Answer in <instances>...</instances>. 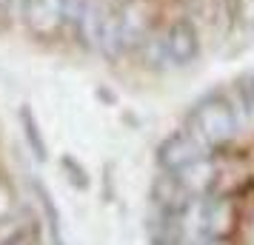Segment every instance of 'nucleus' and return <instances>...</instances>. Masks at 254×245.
Returning <instances> with one entry per match:
<instances>
[{
  "label": "nucleus",
  "mask_w": 254,
  "mask_h": 245,
  "mask_svg": "<svg viewBox=\"0 0 254 245\" xmlns=\"http://www.w3.org/2000/svg\"><path fill=\"white\" fill-rule=\"evenodd\" d=\"M172 177L180 183V188H183L189 197H206V191L211 188V183H214V163L206 157H200V160H194V163L183 165V168H177V171H172Z\"/></svg>",
  "instance_id": "nucleus-5"
},
{
  "label": "nucleus",
  "mask_w": 254,
  "mask_h": 245,
  "mask_svg": "<svg viewBox=\"0 0 254 245\" xmlns=\"http://www.w3.org/2000/svg\"><path fill=\"white\" fill-rule=\"evenodd\" d=\"M243 111H246V117L254 123V83L243 92Z\"/></svg>",
  "instance_id": "nucleus-8"
},
{
  "label": "nucleus",
  "mask_w": 254,
  "mask_h": 245,
  "mask_svg": "<svg viewBox=\"0 0 254 245\" xmlns=\"http://www.w3.org/2000/svg\"><path fill=\"white\" fill-rule=\"evenodd\" d=\"M237 123H240V117L234 111V105L220 100V97H211V100H203L191 111L186 131L200 146L214 148V146H223L226 140H231L237 134Z\"/></svg>",
  "instance_id": "nucleus-1"
},
{
  "label": "nucleus",
  "mask_w": 254,
  "mask_h": 245,
  "mask_svg": "<svg viewBox=\"0 0 254 245\" xmlns=\"http://www.w3.org/2000/svg\"><path fill=\"white\" fill-rule=\"evenodd\" d=\"M160 49H163V63L186 66L197 57V32L191 29V23L180 20L160 37Z\"/></svg>",
  "instance_id": "nucleus-3"
},
{
  "label": "nucleus",
  "mask_w": 254,
  "mask_h": 245,
  "mask_svg": "<svg viewBox=\"0 0 254 245\" xmlns=\"http://www.w3.org/2000/svg\"><path fill=\"white\" fill-rule=\"evenodd\" d=\"M237 14L246 26L254 23V0H237Z\"/></svg>",
  "instance_id": "nucleus-7"
},
{
  "label": "nucleus",
  "mask_w": 254,
  "mask_h": 245,
  "mask_svg": "<svg viewBox=\"0 0 254 245\" xmlns=\"http://www.w3.org/2000/svg\"><path fill=\"white\" fill-rule=\"evenodd\" d=\"M26 29L37 37H55L69 20V0H23Z\"/></svg>",
  "instance_id": "nucleus-2"
},
{
  "label": "nucleus",
  "mask_w": 254,
  "mask_h": 245,
  "mask_svg": "<svg viewBox=\"0 0 254 245\" xmlns=\"http://www.w3.org/2000/svg\"><path fill=\"white\" fill-rule=\"evenodd\" d=\"M206 154H208L206 146H200L189 131H183V134H174V137H169V140L163 143L157 157H160V165L166 171H177V168L194 163V160L206 157Z\"/></svg>",
  "instance_id": "nucleus-4"
},
{
  "label": "nucleus",
  "mask_w": 254,
  "mask_h": 245,
  "mask_svg": "<svg viewBox=\"0 0 254 245\" xmlns=\"http://www.w3.org/2000/svg\"><path fill=\"white\" fill-rule=\"evenodd\" d=\"M14 214H17V197L6 180H0V222L12 220Z\"/></svg>",
  "instance_id": "nucleus-6"
}]
</instances>
